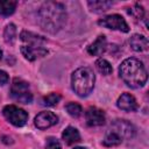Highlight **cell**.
Wrapping results in <instances>:
<instances>
[{"label": "cell", "instance_id": "1", "mask_svg": "<svg viewBox=\"0 0 149 149\" xmlns=\"http://www.w3.org/2000/svg\"><path fill=\"white\" fill-rule=\"evenodd\" d=\"M40 27L51 34L57 33L66 21L65 7L55 1H48L41 6L37 13Z\"/></svg>", "mask_w": 149, "mask_h": 149}, {"label": "cell", "instance_id": "2", "mask_svg": "<svg viewBox=\"0 0 149 149\" xmlns=\"http://www.w3.org/2000/svg\"><path fill=\"white\" fill-rule=\"evenodd\" d=\"M119 74L121 79L132 88L142 87L148 79L147 70L143 63L137 58L125 59L119 68Z\"/></svg>", "mask_w": 149, "mask_h": 149}, {"label": "cell", "instance_id": "3", "mask_svg": "<svg viewBox=\"0 0 149 149\" xmlns=\"http://www.w3.org/2000/svg\"><path fill=\"white\" fill-rule=\"evenodd\" d=\"M95 76L92 69L83 66L73 71L71 76V86L74 93L79 97H87L94 87Z\"/></svg>", "mask_w": 149, "mask_h": 149}, {"label": "cell", "instance_id": "4", "mask_svg": "<svg viewBox=\"0 0 149 149\" xmlns=\"http://www.w3.org/2000/svg\"><path fill=\"white\" fill-rule=\"evenodd\" d=\"M10 95L14 100L21 104H30L33 100V94L29 91V85L27 81L15 78L10 86Z\"/></svg>", "mask_w": 149, "mask_h": 149}, {"label": "cell", "instance_id": "5", "mask_svg": "<svg viewBox=\"0 0 149 149\" xmlns=\"http://www.w3.org/2000/svg\"><path fill=\"white\" fill-rule=\"evenodd\" d=\"M3 116L15 127H22L26 125L28 120V114L24 109L15 106V105H7L2 109Z\"/></svg>", "mask_w": 149, "mask_h": 149}, {"label": "cell", "instance_id": "6", "mask_svg": "<svg viewBox=\"0 0 149 149\" xmlns=\"http://www.w3.org/2000/svg\"><path fill=\"white\" fill-rule=\"evenodd\" d=\"M98 23L105 28L108 29H113V30H119V31H123V33H128L129 31V27L127 24V22L125 21V19L119 15V14H112V15H107L102 19H100L98 21Z\"/></svg>", "mask_w": 149, "mask_h": 149}, {"label": "cell", "instance_id": "7", "mask_svg": "<svg viewBox=\"0 0 149 149\" xmlns=\"http://www.w3.org/2000/svg\"><path fill=\"white\" fill-rule=\"evenodd\" d=\"M111 130L116 133L122 140L123 139H132L135 135V128L134 126L126 121V120H116L111 126Z\"/></svg>", "mask_w": 149, "mask_h": 149}, {"label": "cell", "instance_id": "8", "mask_svg": "<svg viewBox=\"0 0 149 149\" xmlns=\"http://www.w3.org/2000/svg\"><path fill=\"white\" fill-rule=\"evenodd\" d=\"M57 121H58V118L55 113L45 111V112H41L40 114H37L35 116L34 123L38 129L43 130V129H48V128L52 127L54 125L57 123Z\"/></svg>", "mask_w": 149, "mask_h": 149}, {"label": "cell", "instance_id": "9", "mask_svg": "<svg viewBox=\"0 0 149 149\" xmlns=\"http://www.w3.org/2000/svg\"><path fill=\"white\" fill-rule=\"evenodd\" d=\"M21 52L28 61H35L38 57L47 55L48 50L42 44H26L21 47Z\"/></svg>", "mask_w": 149, "mask_h": 149}, {"label": "cell", "instance_id": "10", "mask_svg": "<svg viewBox=\"0 0 149 149\" xmlns=\"http://www.w3.org/2000/svg\"><path fill=\"white\" fill-rule=\"evenodd\" d=\"M85 118H86V123L91 127L101 126L106 121L105 113L98 107H90L85 113Z\"/></svg>", "mask_w": 149, "mask_h": 149}, {"label": "cell", "instance_id": "11", "mask_svg": "<svg viewBox=\"0 0 149 149\" xmlns=\"http://www.w3.org/2000/svg\"><path fill=\"white\" fill-rule=\"evenodd\" d=\"M116 105H118V107L120 109L126 111V112H133V111H136V108H137L136 99L129 93L121 94L119 97V99H118Z\"/></svg>", "mask_w": 149, "mask_h": 149}, {"label": "cell", "instance_id": "12", "mask_svg": "<svg viewBox=\"0 0 149 149\" xmlns=\"http://www.w3.org/2000/svg\"><path fill=\"white\" fill-rule=\"evenodd\" d=\"M107 48V42H106V37L104 35H99L98 38L87 47V52L90 55H93V56H99L101 54L105 52Z\"/></svg>", "mask_w": 149, "mask_h": 149}, {"label": "cell", "instance_id": "13", "mask_svg": "<svg viewBox=\"0 0 149 149\" xmlns=\"http://www.w3.org/2000/svg\"><path fill=\"white\" fill-rule=\"evenodd\" d=\"M129 44H130L132 49L135 50V51H146L148 49L149 42H148L147 37H144L143 35L135 34V35H133L130 37Z\"/></svg>", "mask_w": 149, "mask_h": 149}, {"label": "cell", "instance_id": "14", "mask_svg": "<svg viewBox=\"0 0 149 149\" xmlns=\"http://www.w3.org/2000/svg\"><path fill=\"white\" fill-rule=\"evenodd\" d=\"M62 139L65 141V143L68 144H73L76 142L80 141V134L79 132L74 128V127H68L64 129L63 134H62Z\"/></svg>", "mask_w": 149, "mask_h": 149}, {"label": "cell", "instance_id": "15", "mask_svg": "<svg viewBox=\"0 0 149 149\" xmlns=\"http://www.w3.org/2000/svg\"><path fill=\"white\" fill-rule=\"evenodd\" d=\"M16 1L13 0H0V15L2 16H9L15 12L16 8Z\"/></svg>", "mask_w": 149, "mask_h": 149}, {"label": "cell", "instance_id": "16", "mask_svg": "<svg viewBox=\"0 0 149 149\" xmlns=\"http://www.w3.org/2000/svg\"><path fill=\"white\" fill-rule=\"evenodd\" d=\"M20 37L27 44H43L45 42V40L42 36H38L33 33H28V31H22Z\"/></svg>", "mask_w": 149, "mask_h": 149}, {"label": "cell", "instance_id": "17", "mask_svg": "<svg viewBox=\"0 0 149 149\" xmlns=\"http://www.w3.org/2000/svg\"><path fill=\"white\" fill-rule=\"evenodd\" d=\"M90 9L94 13H102L106 12L109 7H112V1H88L87 2Z\"/></svg>", "mask_w": 149, "mask_h": 149}, {"label": "cell", "instance_id": "18", "mask_svg": "<svg viewBox=\"0 0 149 149\" xmlns=\"http://www.w3.org/2000/svg\"><path fill=\"white\" fill-rule=\"evenodd\" d=\"M121 142H122V139L111 129H109V132L106 134V136L104 139V144L107 146V147H114V146L120 144Z\"/></svg>", "mask_w": 149, "mask_h": 149}, {"label": "cell", "instance_id": "19", "mask_svg": "<svg viewBox=\"0 0 149 149\" xmlns=\"http://www.w3.org/2000/svg\"><path fill=\"white\" fill-rule=\"evenodd\" d=\"M95 68H97V70H98L100 73H102V74H105V76L109 74V73L113 71L112 65L109 64V62L106 61V59H104V58H99V59L95 62Z\"/></svg>", "mask_w": 149, "mask_h": 149}, {"label": "cell", "instance_id": "20", "mask_svg": "<svg viewBox=\"0 0 149 149\" xmlns=\"http://www.w3.org/2000/svg\"><path fill=\"white\" fill-rule=\"evenodd\" d=\"M3 37H5L6 43H8V44H13V43H14L15 37H16V28H15V26H14L13 23L8 24V26L5 28Z\"/></svg>", "mask_w": 149, "mask_h": 149}, {"label": "cell", "instance_id": "21", "mask_svg": "<svg viewBox=\"0 0 149 149\" xmlns=\"http://www.w3.org/2000/svg\"><path fill=\"white\" fill-rule=\"evenodd\" d=\"M61 100V95L58 93H50L42 99V105L44 106H55Z\"/></svg>", "mask_w": 149, "mask_h": 149}, {"label": "cell", "instance_id": "22", "mask_svg": "<svg viewBox=\"0 0 149 149\" xmlns=\"http://www.w3.org/2000/svg\"><path fill=\"white\" fill-rule=\"evenodd\" d=\"M65 109H66V112L69 113V115H71L72 118H78V116H80V114H81V107H80V105H78V104H76V102H69L66 106H65Z\"/></svg>", "mask_w": 149, "mask_h": 149}, {"label": "cell", "instance_id": "23", "mask_svg": "<svg viewBox=\"0 0 149 149\" xmlns=\"http://www.w3.org/2000/svg\"><path fill=\"white\" fill-rule=\"evenodd\" d=\"M45 149H62V146L57 139L49 137L45 142Z\"/></svg>", "mask_w": 149, "mask_h": 149}, {"label": "cell", "instance_id": "24", "mask_svg": "<svg viewBox=\"0 0 149 149\" xmlns=\"http://www.w3.org/2000/svg\"><path fill=\"white\" fill-rule=\"evenodd\" d=\"M129 13H132V15H134L136 19H141V17L143 16L144 10H143V8H142L140 5H136L134 8H132V10H130Z\"/></svg>", "mask_w": 149, "mask_h": 149}, {"label": "cell", "instance_id": "25", "mask_svg": "<svg viewBox=\"0 0 149 149\" xmlns=\"http://www.w3.org/2000/svg\"><path fill=\"white\" fill-rule=\"evenodd\" d=\"M7 83H8V74H7V72L3 71V70H0V86L5 85Z\"/></svg>", "mask_w": 149, "mask_h": 149}, {"label": "cell", "instance_id": "26", "mask_svg": "<svg viewBox=\"0 0 149 149\" xmlns=\"http://www.w3.org/2000/svg\"><path fill=\"white\" fill-rule=\"evenodd\" d=\"M73 149H85V148H83V147H76V148H73Z\"/></svg>", "mask_w": 149, "mask_h": 149}, {"label": "cell", "instance_id": "27", "mask_svg": "<svg viewBox=\"0 0 149 149\" xmlns=\"http://www.w3.org/2000/svg\"><path fill=\"white\" fill-rule=\"evenodd\" d=\"M1 57H2V51L0 50V59H1Z\"/></svg>", "mask_w": 149, "mask_h": 149}]
</instances>
